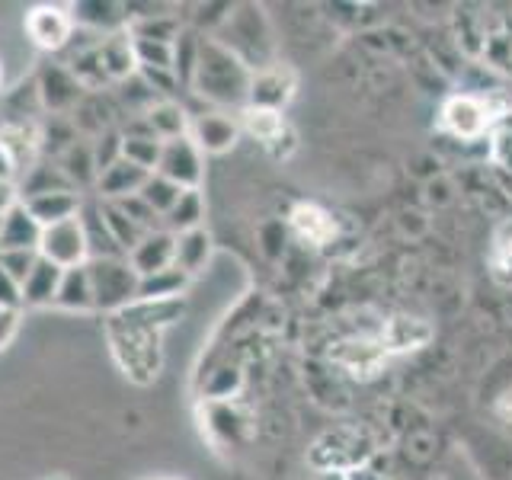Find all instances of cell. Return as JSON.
Segmentation results:
<instances>
[{
  "instance_id": "1",
  "label": "cell",
  "mask_w": 512,
  "mask_h": 480,
  "mask_svg": "<svg viewBox=\"0 0 512 480\" xmlns=\"http://www.w3.org/2000/svg\"><path fill=\"white\" fill-rule=\"evenodd\" d=\"M330 359L340 368H346L352 378L372 381L384 372L391 352L384 346L381 333H359V336H346V340L336 343L330 349Z\"/></svg>"
},
{
  "instance_id": "6",
  "label": "cell",
  "mask_w": 512,
  "mask_h": 480,
  "mask_svg": "<svg viewBox=\"0 0 512 480\" xmlns=\"http://www.w3.org/2000/svg\"><path fill=\"white\" fill-rule=\"evenodd\" d=\"M381 340L384 346H388V352L394 356V352H407V349H420L426 340H429V327L423 324V320H416V317H388V320H381Z\"/></svg>"
},
{
  "instance_id": "2",
  "label": "cell",
  "mask_w": 512,
  "mask_h": 480,
  "mask_svg": "<svg viewBox=\"0 0 512 480\" xmlns=\"http://www.w3.org/2000/svg\"><path fill=\"white\" fill-rule=\"evenodd\" d=\"M496 119V109L490 100L480 96H452L442 109V125L458 138H480Z\"/></svg>"
},
{
  "instance_id": "11",
  "label": "cell",
  "mask_w": 512,
  "mask_h": 480,
  "mask_svg": "<svg viewBox=\"0 0 512 480\" xmlns=\"http://www.w3.org/2000/svg\"><path fill=\"white\" fill-rule=\"evenodd\" d=\"M496 410H500L506 420H512V391H506L503 397H500V404H496Z\"/></svg>"
},
{
  "instance_id": "10",
  "label": "cell",
  "mask_w": 512,
  "mask_h": 480,
  "mask_svg": "<svg viewBox=\"0 0 512 480\" xmlns=\"http://www.w3.org/2000/svg\"><path fill=\"white\" fill-rule=\"evenodd\" d=\"M10 202H13V189H10V183L0 180V212H4V208H10Z\"/></svg>"
},
{
  "instance_id": "3",
  "label": "cell",
  "mask_w": 512,
  "mask_h": 480,
  "mask_svg": "<svg viewBox=\"0 0 512 480\" xmlns=\"http://www.w3.org/2000/svg\"><path fill=\"white\" fill-rule=\"evenodd\" d=\"M26 32L39 48H61L71 36V16L61 7H32L26 13Z\"/></svg>"
},
{
  "instance_id": "9",
  "label": "cell",
  "mask_w": 512,
  "mask_h": 480,
  "mask_svg": "<svg viewBox=\"0 0 512 480\" xmlns=\"http://www.w3.org/2000/svg\"><path fill=\"white\" fill-rule=\"evenodd\" d=\"M164 173L173 180H192L196 176V154H192L189 144L183 148V157H173L170 151L164 154Z\"/></svg>"
},
{
  "instance_id": "5",
  "label": "cell",
  "mask_w": 512,
  "mask_h": 480,
  "mask_svg": "<svg viewBox=\"0 0 512 480\" xmlns=\"http://www.w3.org/2000/svg\"><path fill=\"white\" fill-rule=\"evenodd\" d=\"M42 250L52 256L55 263L71 266L84 256V231H80L77 218H61L42 234Z\"/></svg>"
},
{
  "instance_id": "7",
  "label": "cell",
  "mask_w": 512,
  "mask_h": 480,
  "mask_svg": "<svg viewBox=\"0 0 512 480\" xmlns=\"http://www.w3.org/2000/svg\"><path fill=\"white\" fill-rule=\"evenodd\" d=\"M244 125H247V132H250L256 141H263V144L282 141V135H285V119H282V112H279V109L250 106V109L244 112Z\"/></svg>"
},
{
  "instance_id": "4",
  "label": "cell",
  "mask_w": 512,
  "mask_h": 480,
  "mask_svg": "<svg viewBox=\"0 0 512 480\" xmlns=\"http://www.w3.org/2000/svg\"><path fill=\"white\" fill-rule=\"evenodd\" d=\"M292 228L304 244H311V247H327L330 240H336V234H340L333 215L314 202H301L292 208Z\"/></svg>"
},
{
  "instance_id": "8",
  "label": "cell",
  "mask_w": 512,
  "mask_h": 480,
  "mask_svg": "<svg viewBox=\"0 0 512 480\" xmlns=\"http://www.w3.org/2000/svg\"><path fill=\"white\" fill-rule=\"evenodd\" d=\"M490 276L512 288V221L500 224L490 244Z\"/></svg>"
}]
</instances>
